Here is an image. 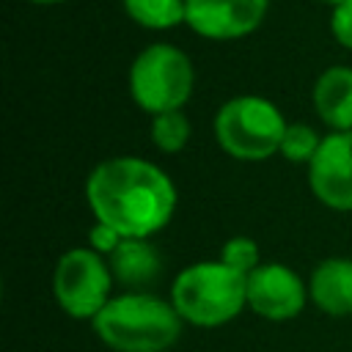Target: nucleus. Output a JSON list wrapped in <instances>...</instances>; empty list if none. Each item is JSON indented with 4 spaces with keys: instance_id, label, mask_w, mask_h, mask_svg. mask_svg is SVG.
Masks as SVG:
<instances>
[{
    "instance_id": "f3484780",
    "label": "nucleus",
    "mask_w": 352,
    "mask_h": 352,
    "mask_svg": "<svg viewBox=\"0 0 352 352\" xmlns=\"http://www.w3.org/2000/svg\"><path fill=\"white\" fill-rule=\"evenodd\" d=\"M330 33L344 50H352V0H344V3L333 6V11H330Z\"/></svg>"
},
{
    "instance_id": "f257e3e1",
    "label": "nucleus",
    "mask_w": 352,
    "mask_h": 352,
    "mask_svg": "<svg viewBox=\"0 0 352 352\" xmlns=\"http://www.w3.org/2000/svg\"><path fill=\"white\" fill-rule=\"evenodd\" d=\"M85 201L96 223L121 236L148 239L170 223L179 192L160 165L143 157H110L88 173Z\"/></svg>"
},
{
    "instance_id": "9b49d317",
    "label": "nucleus",
    "mask_w": 352,
    "mask_h": 352,
    "mask_svg": "<svg viewBox=\"0 0 352 352\" xmlns=\"http://www.w3.org/2000/svg\"><path fill=\"white\" fill-rule=\"evenodd\" d=\"M314 110L333 132H352V66H330L316 77Z\"/></svg>"
},
{
    "instance_id": "423d86ee",
    "label": "nucleus",
    "mask_w": 352,
    "mask_h": 352,
    "mask_svg": "<svg viewBox=\"0 0 352 352\" xmlns=\"http://www.w3.org/2000/svg\"><path fill=\"white\" fill-rule=\"evenodd\" d=\"M113 272L94 248L66 250L52 272V294L60 311L72 319H96L113 297Z\"/></svg>"
},
{
    "instance_id": "7ed1b4c3",
    "label": "nucleus",
    "mask_w": 352,
    "mask_h": 352,
    "mask_svg": "<svg viewBox=\"0 0 352 352\" xmlns=\"http://www.w3.org/2000/svg\"><path fill=\"white\" fill-rule=\"evenodd\" d=\"M170 302L184 322L220 327L248 308V275L220 258L195 261L173 278Z\"/></svg>"
},
{
    "instance_id": "dca6fc26",
    "label": "nucleus",
    "mask_w": 352,
    "mask_h": 352,
    "mask_svg": "<svg viewBox=\"0 0 352 352\" xmlns=\"http://www.w3.org/2000/svg\"><path fill=\"white\" fill-rule=\"evenodd\" d=\"M220 261H226L228 267L250 275L261 264V250H258L256 239H250V236H231L220 248Z\"/></svg>"
},
{
    "instance_id": "aec40b11",
    "label": "nucleus",
    "mask_w": 352,
    "mask_h": 352,
    "mask_svg": "<svg viewBox=\"0 0 352 352\" xmlns=\"http://www.w3.org/2000/svg\"><path fill=\"white\" fill-rule=\"evenodd\" d=\"M322 3H330V6H338V3H344V0H322Z\"/></svg>"
},
{
    "instance_id": "20e7f679",
    "label": "nucleus",
    "mask_w": 352,
    "mask_h": 352,
    "mask_svg": "<svg viewBox=\"0 0 352 352\" xmlns=\"http://www.w3.org/2000/svg\"><path fill=\"white\" fill-rule=\"evenodd\" d=\"M286 126L283 113L270 99L256 94H242L223 102L212 124L217 146L242 162H261L278 154Z\"/></svg>"
},
{
    "instance_id": "1a4fd4ad",
    "label": "nucleus",
    "mask_w": 352,
    "mask_h": 352,
    "mask_svg": "<svg viewBox=\"0 0 352 352\" xmlns=\"http://www.w3.org/2000/svg\"><path fill=\"white\" fill-rule=\"evenodd\" d=\"M270 0H187L184 25L201 38L234 41L261 28Z\"/></svg>"
},
{
    "instance_id": "f8f14e48",
    "label": "nucleus",
    "mask_w": 352,
    "mask_h": 352,
    "mask_svg": "<svg viewBox=\"0 0 352 352\" xmlns=\"http://www.w3.org/2000/svg\"><path fill=\"white\" fill-rule=\"evenodd\" d=\"M107 264L113 278L132 289L151 283L162 270L160 250L148 239H132V236L121 239V245L107 256Z\"/></svg>"
},
{
    "instance_id": "0eeeda50",
    "label": "nucleus",
    "mask_w": 352,
    "mask_h": 352,
    "mask_svg": "<svg viewBox=\"0 0 352 352\" xmlns=\"http://www.w3.org/2000/svg\"><path fill=\"white\" fill-rule=\"evenodd\" d=\"M305 280L280 261H261L248 275V308L270 322H286L302 314L308 300Z\"/></svg>"
},
{
    "instance_id": "4468645a",
    "label": "nucleus",
    "mask_w": 352,
    "mask_h": 352,
    "mask_svg": "<svg viewBox=\"0 0 352 352\" xmlns=\"http://www.w3.org/2000/svg\"><path fill=\"white\" fill-rule=\"evenodd\" d=\"M148 138L162 154H179L190 140V118L184 116V110L157 113L151 116Z\"/></svg>"
},
{
    "instance_id": "9d476101",
    "label": "nucleus",
    "mask_w": 352,
    "mask_h": 352,
    "mask_svg": "<svg viewBox=\"0 0 352 352\" xmlns=\"http://www.w3.org/2000/svg\"><path fill=\"white\" fill-rule=\"evenodd\" d=\"M308 294L322 314L349 316L352 314V258L330 256L319 261L308 278Z\"/></svg>"
},
{
    "instance_id": "f03ea898",
    "label": "nucleus",
    "mask_w": 352,
    "mask_h": 352,
    "mask_svg": "<svg viewBox=\"0 0 352 352\" xmlns=\"http://www.w3.org/2000/svg\"><path fill=\"white\" fill-rule=\"evenodd\" d=\"M91 324L113 352H165L179 341L184 319L170 300L148 292H124L110 297Z\"/></svg>"
},
{
    "instance_id": "2eb2a0df",
    "label": "nucleus",
    "mask_w": 352,
    "mask_h": 352,
    "mask_svg": "<svg viewBox=\"0 0 352 352\" xmlns=\"http://www.w3.org/2000/svg\"><path fill=\"white\" fill-rule=\"evenodd\" d=\"M319 146H322V138L316 135V129L308 126V124H302V121H294V124L286 126L278 154L286 157L289 162L308 165L314 160V154L319 151Z\"/></svg>"
},
{
    "instance_id": "a211bd4d",
    "label": "nucleus",
    "mask_w": 352,
    "mask_h": 352,
    "mask_svg": "<svg viewBox=\"0 0 352 352\" xmlns=\"http://www.w3.org/2000/svg\"><path fill=\"white\" fill-rule=\"evenodd\" d=\"M121 239H126V236H121L116 228H110L107 223H94L91 226V231H88V248H94L96 253H102V256H110L118 245H121Z\"/></svg>"
},
{
    "instance_id": "6e6552de",
    "label": "nucleus",
    "mask_w": 352,
    "mask_h": 352,
    "mask_svg": "<svg viewBox=\"0 0 352 352\" xmlns=\"http://www.w3.org/2000/svg\"><path fill=\"white\" fill-rule=\"evenodd\" d=\"M308 187L319 204L352 212V132H327L308 162Z\"/></svg>"
},
{
    "instance_id": "39448f33",
    "label": "nucleus",
    "mask_w": 352,
    "mask_h": 352,
    "mask_svg": "<svg viewBox=\"0 0 352 352\" xmlns=\"http://www.w3.org/2000/svg\"><path fill=\"white\" fill-rule=\"evenodd\" d=\"M195 88L192 60L173 44L157 41L140 50L129 66V96L148 116L182 110Z\"/></svg>"
},
{
    "instance_id": "6ab92c4d",
    "label": "nucleus",
    "mask_w": 352,
    "mask_h": 352,
    "mask_svg": "<svg viewBox=\"0 0 352 352\" xmlns=\"http://www.w3.org/2000/svg\"><path fill=\"white\" fill-rule=\"evenodd\" d=\"M28 3H38V6H55V3H63V0H28Z\"/></svg>"
},
{
    "instance_id": "ddd939ff",
    "label": "nucleus",
    "mask_w": 352,
    "mask_h": 352,
    "mask_svg": "<svg viewBox=\"0 0 352 352\" xmlns=\"http://www.w3.org/2000/svg\"><path fill=\"white\" fill-rule=\"evenodd\" d=\"M126 16L148 30H168L187 19V0H121Z\"/></svg>"
}]
</instances>
